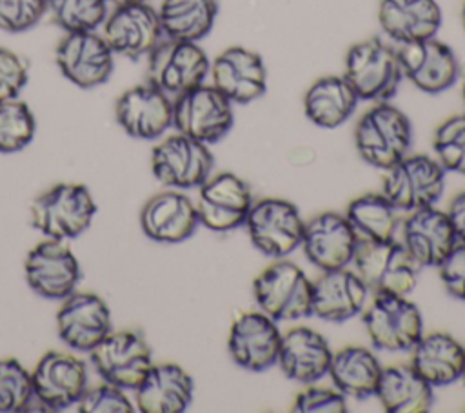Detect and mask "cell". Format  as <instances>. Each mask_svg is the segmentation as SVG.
<instances>
[{"mask_svg":"<svg viewBox=\"0 0 465 413\" xmlns=\"http://www.w3.org/2000/svg\"><path fill=\"white\" fill-rule=\"evenodd\" d=\"M351 264L372 295H411L421 269L396 238H360Z\"/></svg>","mask_w":465,"mask_h":413,"instance_id":"obj_1","label":"cell"},{"mask_svg":"<svg viewBox=\"0 0 465 413\" xmlns=\"http://www.w3.org/2000/svg\"><path fill=\"white\" fill-rule=\"evenodd\" d=\"M411 144V120L391 102H376L360 116L354 129V146L361 160L383 171L400 162Z\"/></svg>","mask_w":465,"mask_h":413,"instance_id":"obj_2","label":"cell"},{"mask_svg":"<svg viewBox=\"0 0 465 413\" xmlns=\"http://www.w3.org/2000/svg\"><path fill=\"white\" fill-rule=\"evenodd\" d=\"M96 215V204L84 184L62 182L40 193L29 206L31 226L47 238H74Z\"/></svg>","mask_w":465,"mask_h":413,"instance_id":"obj_3","label":"cell"},{"mask_svg":"<svg viewBox=\"0 0 465 413\" xmlns=\"http://www.w3.org/2000/svg\"><path fill=\"white\" fill-rule=\"evenodd\" d=\"M343 76L360 100L389 102L403 80L396 49L380 36L361 40L345 55Z\"/></svg>","mask_w":465,"mask_h":413,"instance_id":"obj_4","label":"cell"},{"mask_svg":"<svg viewBox=\"0 0 465 413\" xmlns=\"http://www.w3.org/2000/svg\"><path fill=\"white\" fill-rule=\"evenodd\" d=\"M252 293L258 309L276 322L311 317L312 282L298 264L287 258L269 264L254 278Z\"/></svg>","mask_w":465,"mask_h":413,"instance_id":"obj_5","label":"cell"},{"mask_svg":"<svg viewBox=\"0 0 465 413\" xmlns=\"http://www.w3.org/2000/svg\"><path fill=\"white\" fill-rule=\"evenodd\" d=\"M385 171L381 193L400 213L434 206L445 191L447 171L434 156L407 153Z\"/></svg>","mask_w":465,"mask_h":413,"instance_id":"obj_6","label":"cell"},{"mask_svg":"<svg viewBox=\"0 0 465 413\" xmlns=\"http://www.w3.org/2000/svg\"><path fill=\"white\" fill-rule=\"evenodd\" d=\"M232 120V102L213 84L203 82L173 98V127L207 146L220 142Z\"/></svg>","mask_w":465,"mask_h":413,"instance_id":"obj_7","label":"cell"},{"mask_svg":"<svg viewBox=\"0 0 465 413\" xmlns=\"http://www.w3.org/2000/svg\"><path fill=\"white\" fill-rule=\"evenodd\" d=\"M252 246L269 258H285L302 246L303 226L298 207L283 198L254 200L245 224Z\"/></svg>","mask_w":465,"mask_h":413,"instance_id":"obj_8","label":"cell"},{"mask_svg":"<svg viewBox=\"0 0 465 413\" xmlns=\"http://www.w3.org/2000/svg\"><path fill=\"white\" fill-rule=\"evenodd\" d=\"M211 62L198 42L165 38L147 55V82L178 96L205 82Z\"/></svg>","mask_w":465,"mask_h":413,"instance_id":"obj_9","label":"cell"},{"mask_svg":"<svg viewBox=\"0 0 465 413\" xmlns=\"http://www.w3.org/2000/svg\"><path fill=\"white\" fill-rule=\"evenodd\" d=\"M363 326L371 344L383 351H411L423 335L421 313L403 295H372Z\"/></svg>","mask_w":465,"mask_h":413,"instance_id":"obj_10","label":"cell"},{"mask_svg":"<svg viewBox=\"0 0 465 413\" xmlns=\"http://www.w3.org/2000/svg\"><path fill=\"white\" fill-rule=\"evenodd\" d=\"M214 156L207 144L174 133L160 140L151 151L154 178L171 189L200 187L213 171Z\"/></svg>","mask_w":465,"mask_h":413,"instance_id":"obj_11","label":"cell"},{"mask_svg":"<svg viewBox=\"0 0 465 413\" xmlns=\"http://www.w3.org/2000/svg\"><path fill=\"white\" fill-rule=\"evenodd\" d=\"M89 353L96 373L122 389L134 391L154 364L151 346L133 329L111 331Z\"/></svg>","mask_w":465,"mask_h":413,"instance_id":"obj_12","label":"cell"},{"mask_svg":"<svg viewBox=\"0 0 465 413\" xmlns=\"http://www.w3.org/2000/svg\"><path fill=\"white\" fill-rule=\"evenodd\" d=\"M198 189L196 213L202 226L214 233H227L245 224L254 198L243 178L222 171L211 175Z\"/></svg>","mask_w":465,"mask_h":413,"instance_id":"obj_13","label":"cell"},{"mask_svg":"<svg viewBox=\"0 0 465 413\" xmlns=\"http://www.w3.org/2000/svg\"><path fill=\"white\" fill-rule=\"evenodd\" d=\"M29 287L44 298L64 300L80 282V264L64 240L45 238L36 244L24 262Z\"/></svg>","mask_w":465,"mask_h":413,"instance_id":"obj_14","label":"cell"},{"mask_svg":"<svg viewBox=\"0 0 465 413\" xmlns=\"http://www.w3.org/2000/svg\"><path fill=\"white\" fill-rule=\"evenodd\" d=\"M54 58L62 75L82 89L105 84L114 67V53L96 31L65 33Z\"/></svg>","mask_w":465,"mask_h":413,"instance_id":"obj_15","label":"cell"},{"mask_svg":"<svg viewBox=\"0 0 465 413\" xmlns=\"http://www.w3.org/2000/svg\"><path fill=\"white\" fill-rule=\"evenodd\" d=\"M35 398L49 411L76 406L87 389V368L65 351H47L31 371Z\"/></svg>","mask_w":465,"mask_h":413,"instance_id":"obj_16","label":"cell"},{"mask_svg":"<svg viewBox=\"0 0 465 413\" xmlns=\"http://www.w3.org/2000/svg\"><path fill=\"white\" fill-rule=\"evenodd\" d=\"M102 36L114 55L138 60L153 51L163 31L158 11L147 2H138L114 5L102 24Z\"/></svg>","mask_w":465,"mask_h":413,"instance_id":"obj_17","label":"cell"},{"mask_svg":"<svg viewBox=\"0 0 465 413\" xmlns=\"http://www.w3.org/2000/svg\"><path fill=\"white\" fill-rule=\"evenodd\" d=\"M396 53L403 78L423 93L447 91L460 76V62L454 51L436 36L401 44Z\"/></svg>","mask_w":465,"mask_h":413,"instance_id":"obj_18","label":"cell"},{"mask_svg":"<svg viewBox=\"0 0 465 413\" xmlns=\"http://www.w3.org/2000/svg\"><path fill=\"white\" fill-rule=\"evenodd\" d=\"M358 240L345 215L323 211L305 222L300 247L314 267L332 271L351 264Z\"/></svg>","mask_w":465,"mask_h":413,"instance_id":"obj_19","label":"cell"},{"mask_svg":"<svg viewBox=\"0 0 465 413\" xmlns=\"http://www.w3.org/2000/svg\"><path fill=\"white\" fill-rule=\"evenodd\" d=\"M282 331L263 311L242 313L231 326L227 349L232 362L247 371H265L278 360Z\"/></svg>","mask_w":465,"mask_h":413,"instance_id":"obj_20","label":"cell"},{"mask_svg":"<svg viewBox=\"0 0 465 413\" xmlns=\"http://www.w3.org/2000/svg\"><path fill=\"white\" fill-rule=\"evenodd\" d=\"M211 84L232 104H251L267 91L263 58L247 47L231 45L214 56L209 67Z\"/></svg>","mask_w":465,"mask_h":413,"instance_id":"obj_21","label":"cell"},{"mask_svg":"<svg viewBox=\"0 0 465 413\" xmlns=\"http://www.w3.org/2000/svg\"><path fill=\"white\" fill-rule=\"evenodd\" d=\"M114 115L129 136L156 140L173 127V96L149 82L138 84L118 96Z\"/></svg>","mask_w":465,"mask_h":413,"instance_id":"obj_22","label":"cell"},{"mask_svg":"<svg viewBox=\"0 0 465 413\" xmlns=\"http://www.w3.org/2000/svg\"><path fill=\"white\" fill-rule=\"evenodd\" d=\"M58 337L76 351H91L111 331V311L102 297L85 291H73L56 313Z\"/></svg>","mask_w":465,"mask_h":413,"instance_id":"obj_23","label":"cell"},{"mask_svg":"<svg viewBox=\"0 0 465 413\" xmlns=\"http://www.w3.org/2000/svg\"><path fill=\"white\" fill-rule=\"evenodd\" d=\"M400 233V242L420 267H438L458 244L447 213L434 206L407 213Z\"/></svg>","mask_w":465,"mask_h":413,"instance_id":"obj_24","label":"cell"},{"mask_svg":"<svg viewBox=\"0 0 465 413\" xmlns=\"http://www.w3.org/2000/svg\"><path fill=\"white\" fill-rule=\"evenodd\" d=\"M196 204L180 189L153 195L140 211L142 231L154 242L178 244L198 227Z\"/></svg>","mask_w":465,"mask_h":413,"instance_id":"obj_25","label":"cell"},{"mask_svg":"<svg viewBox=\"0 0 465 413\" xmlns=\"http://www.w3.org/2000/svg\"><path fill=\"white\" fill-rule=\"evenodd\" d=\"M369 300V289L354 269L322 271L312 282L311 315L325 322H345L360 315Z\"/></svg>","mask_w":465,"mask_h":413,"instance_id":"obj_26","label":"cell"},{"mask_svg":"<svg viewBox=\"0 0 465 413\" xmlns=\"http://www.w3.org/2000/svg\"><path fill=\"white\" fill-rule=\"evenodd\" d=\"M332 351L329 340L316 329L296 326L282 333L276 364L283 375L300 384H312L329 373Z\"/></svg>","mask_w":465,"mask_h":413,"instance_id":"obj_27","label":"cell"},{"mask_svg":"<svg viewBox=\"0 0 465 413\" xmlns=\"http://www.w3.org/2000/svg\"><path fill=\"white\" fill-rule=\"evenodd\" d=\"M194 380L178 364H153L134 389V404L142 413H182L193 402Z\"/></svg>","mask_w":465,"mask_h":413,"instance_id":"obj_28","label":"cell"},{"mask_svg":"<svg viewBox=\"0 0 465 413\" xmlns=\"http://www.w3.org/2000/svg\"><path fill=\"white\" fill-rule=\"evenodd\" d=\"M378 22L396 44H411L436 36L443 15L436 0H380Z\"/></svg>","mask_w":465,"mask_h":413,"instance_id":"obj_29","label":"cell"},{"mask_svg":"<svg viewBox=\"0 0 465 413\" xmlns=\"http://www.w3.org/2000/svg\"><path fill=\"white\" fill-rule=\"evenodd\" d=\"M411 351V366L432 388L449 386L460 378L465 348L450 333H423Z\"/></svg>","mask_w":465,"mask_h":413,"instance_id":"obj_30","label":"cell"},{"mask_svg":"<svg viewBox=\"0 0 465 413\" xmlns=\"http://www.w3.org/2000/svg\"><path fill=\"white\" fill-rule=\"evenodd\" d=\"M434 388L411 364L381 369L374 397L389 413H427L434 402Z\"/></svg>","mask_w":465,"mask_h":413,"instance_id":"obj_31","label":"cell"},{"mask_svg":"<svg viewBox=\"0 0 465 413\" xmlns=\"http://www.w3.org/2000/svg\"><path fill=\"white\" fill-rule=\"evenodd\" d=\"M358 95L343 75H327L311 84L303 95V113L318 127L345 124L358 107Z\"/></svg>","mask_w":465,"mask_h":413,"instance_id":"obj_32","label":"cell"},{"mask_svg":"<svg viewBox=\"0 0 465 413\" xmlns=\"http://www.w3.org/2000/svg\"><path fill=\"white\" fill-rule=\"evenodd\" d=\"M381 369L378 357L371 349L347 346L332 353L327 375L345 397L363 400L374 395Z\"/></svg>","mask_w":465,"mask_h":413,"instance_id":"obj_33","label":"cell"},{"mask_svg":"<svg viewBox=\"0 0 465 413\" xmlns=\"http://www.w3.org/2000/svg\"><path fill=\"white\" fill-rule=\"evenodd\" d=\"M165 38L200 42L218 16V0H162L158 9Z\"/></svg>","mask_w":465,"mask_h":413,"instance_id":"obj_34","label":"cell"},{"mask_svg":"<svg viewBox=\"0 0 465 413\" xmlns=\"http://www.w3.org/2000/svg\"><path fill=\"white\" fill-rule=\"evenodd\" d=\"M345 218L360 238L391 240L400 229V211L383 196V193H365L351 200Z\"/></svg>","mask_w":465,"mask_h":413,"instance_id":"obj_35","label":"cell"},{"mask_svg":"<svg viewBox=\"0 0 465 413\" xmlns=\"http://www.w3.org/2000/svg\"><path fill=\"white\" fill-rule=\"evenodd\" d=\"M36 120L31 107L18 96L0 102V153H16L31 144Z\"/></svg>","mask_w":465,"mask_h":413,"instance_id":"obj_36","label":"cell"},{"mask_svg":"<svg viewBox=\"0 0 465 413\" xmlns=\"http://www.w3.org/2000/svg\"><path fill=\"white\" fill-rule=\"evenodd\" d=\"M47 13L65 33L96 31L107 18V0H47Z\"/></svg>","mask_w":465,"mask_h":413,"instance_id":"obj_37","label":"cell"},{"mask_svg":"<svg viewBox=\"0 0 465 413\" xmlns=\"http://www.w3.org/2000/svg\"><path fill=\"white\" fill-rule=\"evenodd\" d=\"M432 149L445 171L465 176V113L452 115L436 127Z\"/></svg>","mask_w":465,"mask_h":413,"instance_id":"obj_38","label":"cell"},{"mask_svg":"<svg viewBox=\"0 0 465 413\" xmlns=\"http://www.w3.org/2000/svg\"><path fill=\"white\" fill-rule=\"evenodd\" d=\"M35 398L31 373L16 358H0V413H16Z\"/></svg>","mask_w":465,"mask_h":413,"instance_id":"obj_39","label":"cell"},{"mask_svg":"<svg viewBox=\"0 0 465 413\" xmlns=\"http://www.w3.org/2000/svg\"><path fill=\"white\" fill-rule=\"evenodd\" d=\"M47 13V0H0V31L22 33Z\"/></svg>","mask_w":465,"mask_h":413,"instance_id":"obj_40","label":"cell"},{"mask_svg":"<svg viewBox=\"0 0 465 413\" xmlns=\"http://www.w3.org/2000/svg\"><path fill=\"white\" fill-rule=\"evenodd\" d=\"M76 409L80 413H131L134 411V406L122 388L105 382L93 389H85L76 402Z\"/></svg>","mask_w":465,"mask_h":413,"instance_id":"obj_41","label":"cell"},{"mask_svg":"<svg viewBox=\"0 0 465 413\" xmlns=\"http://www.w3.org/2000/svg\"><path fill=\"white\" fill-rule=\"evenodd\" d=\"M294 413H345L347 397L336 388L314 386L305 388L292 404Z\"/></svg>","mask_w":465,"mask_h":413,"instance_id":"obj_42","label":"cell"},{"mask_svg":"<svg viewBox=\"0 0 465 413\" xmlns=\"http://www.w3.org/2000/svg\"><path fill=\"white\" fill-rule=\"evenodd\" d=\"M29 80L27 60L5 47H0V102L18 96Z\"/></svg>","mask_w":465,"mask_h":413,"instance_id":"obj_43","label":"cell"},{"mask_svg":"<svg viewBox=\"0 0 465 413\" xmlns=\"http://www.w3.org/2000/svg\"><path fill=\"white\" fill-rule=\"evenodd\" d=\"M438 269L447 293L458 300H465V244L458 242Z\"/></svg>","mask_w":465,"mask_h":413,"instance_id":"obj_44","label":"cell"},{"mask_svg":"<svg viewBox=\"0 0 465 413\" xmlns=\"http://www.w3.org/2000/svg\"><path fill=\"white\" fill-rule=\"evenodd\" d=\"M447 217L450 220V226L454 229V235L458 238V242H463L465 244V191L458 193L449 207H447Z\"/></svg>","mask_w":465,"mask_h":413,"instance_id":"obj_45","label":"cell"},{"mask_svg":"<svg viewBox=\"0 0 465 413\" xmlns=\"http://www.w3.org/2000/svg\"><path fill=\"white\" fill-rule=\"evenodd\" d=\"M113 2L114 5H127V4H138V2H145V0H107Z\"/></svg>","mask_w":465,"mask_h":413,"instance_id":"obj_46","label":"cell"},{"mask_svg":"<svg viewBox=\"0 0 465 413\" xmlns=\"http://www.w3.org/2000/svg\"><path fill=\"white\" fill-rule=\"evenodd\" d=\"M461 25H463V31H465V2L461 5Z\"/></svg>","mask_w":465,"mask_h":413,"instance_id":"obj_47","label":"cell"},{"mask_svg":"<svg viewBox=\"0 0 465 413\" xmlns=\"http://www.w3.org/2000/svg\"><path fill=\"white\" fill-rule=\"evenodd\" d=\"M460 378H461V382L465 384V358H463V368H461V375H460Z\"/></svg>","mask_w":465,"mask_h":413,"instance_id":"obj_48","label":"cell"},{"mask_svg":"<svg viewBox=\"0 0 465 413\" xmlns=\"http://www.w3.org/2000/svg\"><path fill=\"white\" fill-rule=\"evenodd\" d=\"M461 98H463V104H465V82H463V86H461Z\"/></svg>","mask_w":465,"mask_h":413,"instance_id":"obj_49","label":"cell"}]
</instances>
